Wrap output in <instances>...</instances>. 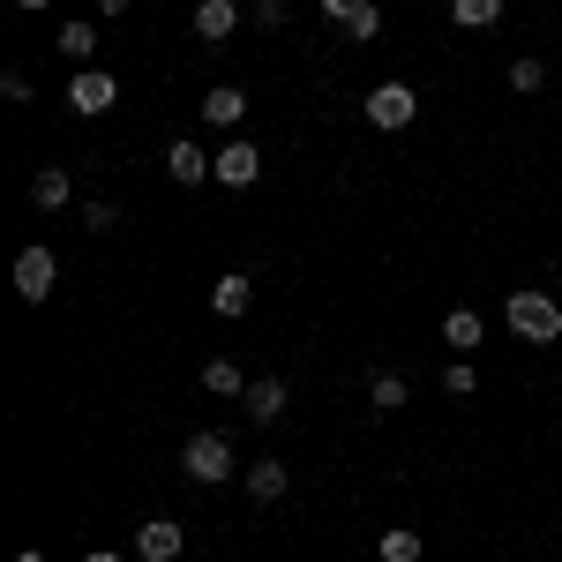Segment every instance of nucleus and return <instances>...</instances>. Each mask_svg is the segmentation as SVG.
<instances>
[{
	"mask_svg": "<svg viewBox=\"0 0 562 562\" xmlns=\"http://www.w3.org/2000/svg\"><path fill=\"white\" fill-rule=\"evenodd\" d=\"M180 473L195 480V487H225V480H233V442H225V435H188V442H180Z\"/></svg>",
	"mask_w": 562,
	"mask_h": 562,
	"instance_id": "obj_1",
	"label": "nucleus"
},
{
	"mask_svg": "<svg viewBox=\"0 0 562 562\" xmlns=\"http://www.w3.org/2000/svg\"><path fill=\"white\" fill-rule=\"evenodd\" d=\"M503 315H510V330H518L525 346H555V338H562V307L548 301V293H532V285H525V293H510V307H503Z\"/></svg>",
	"mask_w": 562,
	"mask_h": 562,
	"instance_id": "obj_2",
	"label": "nucleus"
},
{
	"mask_svg": "<svg viewBox=\"0 0 562 562\" xmlns=\"http://www.w3.org/2000/svg\"><path fill=\"white\" fill-rule=\"evenodd\" d=\"M413 121H420V98H413V83H375V90H368V128L397 135V128H413Z\"/></svg>",
	"mask_w": 562,
	"mask_h": 562,
	"instance_id": "obj_3",
	"label": "nucleus"
},
{
	"mask_svg": "<svg viewBox=\"0 0 562 562\" xmlns=\"http://www.w3.org/2000/svg\"><path fill=\"white\" fill-rule=\"evenodd\" d=\"M113 105H121V83H113V68H76V76H68V113L98 121V113H113Z\"/></svg>",
	"mask_w": 562,
	"mask_h": 562,
	"instance_id": "obj_4",
	"label": "nucleus"
},
{
	"mask_svg": "<svg viewBox=\"0 0 562 562\" xmlns=\"http://www.w3.org/2000/svg\"><path fill=\"white\" fill-rule=\"evenodd\" d=\"M53 285H60V262H53V248H23V256H15V293L38 307Z\"/></svg>",
	"mask_w": 562,
	"mask_h": 562,
	"instance_id": "obj_5",
	"label": "nucleus"
},
{
	"mask_svg": "<svg viewBox=\"0 0 562 562\" xmlns=\"http://www.w3.org/2000/svg\"><path fill=\"white\" fill-rule=\"evenodd\" d=\"M211 180L217 188H256L262 180V150L256 143H225V150L211 158Z\"/></svg>",
	"mask_w": 562,
	"mask_h": 562,
	"instance_id": "obj_6",
	"label": "nucleus"
},
{
	"mask_svg": "<svg viewBox=\"0 0 562 562\" xmlns=\"http://www.w3.org/2000/svg\"><path fill=\"white\" fill-rule=\"evenodd\" d=\"M180 548H188V532H180L173 518H150V525H135V562H173Z\"/></svg>",
	"mask_w": 562,
	"mask_h": 562,
	"instance_id": "obj_7",
	"label": "nucleus"
},
{
	"mask_svg": "<svg viewBox=\"0 0 562 562\" xmlns=\"http://www.w3.org/2000/svg\"><path fill=\"white\" fill-rule=\"evenodd\" d=\"M248 301H256V285H248L240 270H225V278L211 285V315H217V323H240V315H248Z\"/></svg>",
	"mask_w": 562,
	"mask_h": 562,
	"instance_id": "obj_8",
	"label": "nucleus"
},
{
	"mask_svg": "<svg viewBox=\"0 0 562 562\" xmlns=\"http://www.w3.org/2000/svg\"><path fill=\"white\" fill-rule=\"evenodd\" d=\"M233 31H240V8L233 0H195V38L203 45H225Z\"/></svg>",
	"mask_w": 562,
	"mask_h": 562,
	"instance_id": "obj_9",
	"label": "nucleus"
},
{
	"mask_svg": "<svg viewBox=\"0 0 562 562\" xmlns=\"http://www.w3.org/2000/svg\"><path fill=\"white\" fill-rule=\"evenodd\" d=\"M31 203H38L45 217H53V211H68V203H76V180H68V166H45V173L31 180Z\"/></svg>",
	"mask_w": 562,
	"mask_h": 562,
	"instance_id": "obj_10",
	"label": "nucleus"
},
{
	"mask_svg": "<svg viewBox=\"0 0 562 562\" xmlns=\"http://www.w3.org/2000/svg\"><path fill=\"white\" fill-rule=\"evenodd\" d=\"M203 121H211V128H240V121H248V90L217 83L211 98H203Z\"/></svg>",
	"mask_w": 562,
	"mask_h": 562,
	"instance_id": "obj_11",
	"label": "nucleus"
},
{
	"mask_svg": "<svg viewBox=\"0 0 562 562\" xmlns=\"http://www.w3.org/2000/svg\"><path fill=\"white\" fill-rule=\"evenodd\" d=\"M240 405H248V420H256V428H270V420L285 413V383H278V375H262V383H248Z\"/></svg>",
	"mask_w": 562,
	"mask_h": 562,
	"instance_id": "obj_12",
	"label": "nucleus"
},
{
	"mask_svg": "<svg viewBox=\"0 0 562 562\" xmlns=\"http://www.w3.org/2000/svg\"><path fill=\"white\" fill-rule=\"evenodd\" d=\"M166 173H173L180 188H203V180H211V158H203L195 143H173V150H166Z\"/></svg>",
	"mask_w": 562,
	"mask_h": 562,
	"instance_id": "obj_13",
	"label": "nucleus"
},
{
	"mask_svg": "<svg viewBox=\"0 0 562 562\" xmlns=\"http://www.w3.org/2000/svg\"><path fill=\"white\" fill-rule=\"evenodd\" d=\"M248 495L256 503H285V458H256L248 465Z\"/></svg>",
	"mask_w": 562,
	"mask_h": 562,
	"instance_id": "obj_14",
	"label": "nucleus"
},
{
	"mask_svg": "<svg viewBox=\"0 0 562 562\" xmlns=\"http://www.w3.org/2000/svg\"><path fill=\"white\" fill-rule=\"evenodd\" d=\"M368 405H375V413H405V375H397V368H375V375H368Z\"/></svg>",
	"mask_w": 562,
	"mask_h": 562,
	"instance_id": "obj_15",
	"label": "nucleus"
},
{
	"mask_svg": "<svg viewBox=\"0 0 562 562\" xmlns=\"http://www.w3.org/2000/svg\"><path fill=\"white\" fill-rule=\"evenodd\" d=\"M450 23L458 31H495L503 23V0H450Z\"/></svg>",
	"mask_w": 562,
	"mask_h": 562,
	"instance_id": "obj_16",
	"label": "nucleus"
},
{
	"mask_svg": "<svg viewBox=\"0 0 562 562\" xmlns=\"http://www.w3.org/2000/svg\"><path fill=\"white\" fill-rule=\"evenodd\" d=\"M375 555H383V562H420L428 548H420V532H413V525H390L383 540H375Z\"/></svg>",
	"mask_w": 562,
	"mask_h": 562,
	"instance_id": "obj_17",
	"label": "nucleus"
},
{
	"mask_svg": "<svg viewBox=\"0 0 562 562\" xmlns=\"http://www.w3.org/2000/svg\"><path fill=\"white\" fill-rule=\"evenodd\" d=\"M60 53H68L76 68H90V53H98V23H60Z\"/></svg>",
	"mask_w": 562,
	"mask_h": 562,
	"instance_id": "obj_18",
	"label": "nucleus"
},
{
	"mask_svg": "<svg viewBox=\"0 0 562 562\" xmlns=\"http://www.w3.org/2000/svg\"><path fill=\"white\" fill-rule=\"evenodd\" d=\"M203 390H211V397H248V375H240L233 360H211V368H203Z\"/></svg>",
	"mask_w": 562,
	"mask_h": 562,
	"instance_id": "obj_19",
	"label": "nucleus"
},
{
	"mask_svg": "<svg viewBox=\"0 0 562 562\" xmlns=\"http://www.w3.org/2000/svg\"><path fill=\"white\" fill-rule=\"evenodd\" d=\"M442 338H450L458 352H473L480 346V315L473 307H450V315H442Z\"/></svg>",
	"mask_w": 562,
	"mask_h": 562,
	"instance_id": "obj_20",
	"label": "nucleus"
},
{
	"mask_svg": "<svg viewBox=\"0 0 562 562\" xmlns=\"http://www.w3.org/2000/svg\"><path fill=\"white\" fill-rule=\"evenodd\" d=\"M510 90H518V98H532V90H548V60H532V53H518V60H510Z\"/></svg>",
	"mask_w": 562,
	"mask_h": 562,
	"instance_id": "obj_21",
	"label": "nucleus"
},
{
	"mask_svg": "<svg viewBox=\"0 0 562 562\" xmlns=\"http://www.w3.org/2000/svg\"><path fill=\"white\" fill-rule=\"evenodd\" d=\"M442 390H450V397H473V390H480V368L465 360V352H458V360L442 368Z\"/></svg>",
	"mask_w": 562,
	"mask_h": 562,
	"instance_id": "obj_22",
	"label": "nucleus"
},
{
	"mask_svg": "<svg viewBox=\"0 0 562 562\" xmlns=\"http://www.w3.org/2000/svg\"><path fill=\"white\" fill-rule=\"evenodd\" d=\"M375 31H383V8H375V0H360V8L346 15V38H375Z\"/></svg>",
	"mask_w": 562,
	"mask_h": 562,
	"instance_id": "obj_23",
	"label": "nucleus"
},
{
	"mask_svg": "<svg viewBox=\"0 0 562 562\" xmlns=\"http://www.w3.org/2000/svg\"><path fill=\"white\" fill-rule=\"evenodd\" d=\"M83 225H90V233H113L121 211H113V203H83Z\"/></svg>",
	"mask_w": 562,
	"mask_h": 562,
	"instance_id": "obj_24",
	"label": "nucleus"
},
{
	"mask_svg": "<svg viewBox=\"0 0 562 562\" xmlns=\"http://www.w3.org/2000/svg\"><path fill=\"white\" fill-rule=\"evenodd\" d=\"M256 23H262V31H278V23H285V0H256Z\"/></svg>",
	"mask_w": 562,
	"mask_h": 562,
	"instance_id": "obj_25",
	"label": "nucleus"
},
{
	"mask_svg": "<svg viewBox=\"0 0 562 562\" xmlns=\"http://www.w3.org/2000/svg\"><path fill=\"white\" fill-rule=\"evenodd\" d=\"M352 8H360V0H323V15H330V23H346Z\"/></svg>",
	"mask_w": 562,
	"mask_h": 562,
	"instance_id": "obj_26",
	"label": "nucleus"
},
{
	"mask_svg": "<svg viewBox=\"0 0 562 562\" xmlns=\"http://www.w3.org/2000/svg\"><path fill=\"white\" fill-rule=\"evenodd\" d=\"M135 0H98V15H128Z\"/></svg>",
	"mask_w": 562,
	"mask_h": 562,
	"instance_id": "obj_27",
	"label": "nucleus"
},
{
	"mask_svg": "<svg viewBox=\"0 0 562 562\" xmlns=\"http://www.w3.org/2000/svg\"><path fill=\"white\" fill-rule=\"evenodd\" d=\"M83 562H128V555H113V548H105V555H83Z\"/></svg>",
	"mask_w": 562,
	"mask_h": 562,
	"instance_id": "obj_28",
	"label": "nucleus"
},
{
	"mask_svg": "<svg viewBox=\"0 0 562 562\" xmlns=\"http://www.w3.org/2000/svg\"><path fill=\"white\" fill-rule=\"evenodd\" d=\"M15 562H45V555H38V548H23V555H15Z\"/></svg>",
	"mask_w": 562,
	"mask_h": 562,
	"instance_id": "obj_29",
	"label": "nucleus"
},
{
	"mask_svg": "<svg viewBox=\"0 0 562 562\" xmlns=\"http://www.w3.org/2000/svg\"><path fill=\"white\" fill-rule=\"evenodd\" d=\"M15 8H45V0H15Z\"/></svg>",
	"mask_w": 562,
	"mask_h": 562,
	"instance_id": "obj_30",
	"label": "nucleus"
}]
</instances>
